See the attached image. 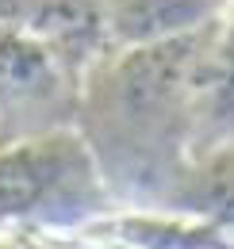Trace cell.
I'll return each mask as SVG.
<instances>
[{
  "mask_svg": "<svg viewBox=\"0 0 234 249\" xmlns=\"http://www.w3.org/2000/svg\"><path fill=\"white\" fill-rule=\"evenodd\" d=\"M211 12H215V0H108L112 35L135 46L188 35Z\"/></svg>",
  "mask_w": 234,
  "mask_h": 249,
  "instance_id": "1",
  "label": "cell"
}]
</instances>
